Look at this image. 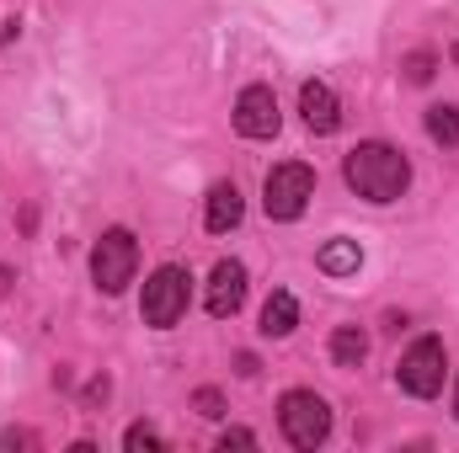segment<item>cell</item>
I'll use <instances>...</instances> for the list:
<instances>
[{
    "label": "cell",
    "instance_id": "cell-2",
    "mask_svg": "<svg viewBox=\"0 0 459 453\" xmlns=\"http://www.w3.org/2000/svg\"><path fill=\"white\" fill-rule=\"evenodd\" d=\"M310 198H316V171H310L305 160H283V166H273L267 182H262V209H267V219H278V225H294V219L310 209Z\"/></svg>",
    "mask_w": 459,
    "mask_h": 453
},
{
    "label": "cell",
    "instance_id": "cell-18",
    "mask_svg": "<svg viewBox=\"0 0 459 453\" xmlns=\"http://www.w3.org/2000/svg\"><path fill=\"white\" fill-rule=\"evenodd\" d=\"M198 411H204V416H225V400H220V389H198Z\"/></svg>",
    "mask_w": 459,
    "mask_h": 453
},
{
    "label": "cell",
    "instance_id": "cell-6",
    "mask_svg": "<svg viewBox=\"0 0 459 453\" xmlns=\"http://www.w3.org/2000/svg\"><path fill=\"white\" fill-rule=\"evenodd\" d=\"M139 272V240L128 229H108L97 245H91V278L102 294H123Z\"/></svg>",
    "mask_w": 459,
    "mask_h": 453
},
{
    "label": "cell",
    "instance_id": "cell-4",
    "mask_svg": "<svg viewBox=\"0 0 459 453\" xmlns=\"http://www.w3.org/2000/svg\"><path fill=\"white\" fill-rule=\"evenodd\" d=\"M187 294H193V278H187V267H155L150 272V283H144V299H139V310H144V326H155V331H171L182 315H187Z\"/></svg>",
    "mask_w": 459,
    "mask_h": 453
},
{
    "label": "cell",
    "instance_id": "cell-13",
    "mask_svg": "<svg viewBox=\"0 0 459 453\" xmlns=\"http://www.w3.org/2000/svg\"><path fill=\"white\" fill-rule=\"evenodd\" d=\"M363 357H368L363 326H337V331H332V363H337V368H358Z\"/></svg>",
    "mask_w": 459,
    "mask_h": 453
},
{
    "label": "cell",
    "instance_id": "cell-16",
    "mask_svg": "<svg viewBox=\"0 0 459 453\" xmlns=\"http://www.w3.org/2000/svg\"><path fill=\"white\" fill-rule=\"evenodd\" d=\"M123 449H128V453H139V449H166V438H160L155 427H144V422H134V427L123 432Z\"/></svg>",
    "mask_w": 459,
    "mask_h": 453
},
{
    "label": "cell",
    "instance_id": "cell-7",
    "mask_svg": "<svg viewBox=\"0 0 459 453\" xmlns=\"http://www.w3.org/2000/svg\"><path fill=\"white\" fill-rule=\"evenodd\" d=\"M278 97H273V86H246L240 97H235V133L240 139H273L278 133Z\"/></svg>",
    "mask_w": 459,
    "mask_h": 453
},
{
    "label": "cell",
    "instance_id": "cell-9",
    "mask_svg": "<svg viewBox=\"0 0 459 453\" xmlns=\"http://www.w3.org/2000/svg\"><path fill=\"white\" fill-rule=\"evenodd\" d=\"M299 113H305V128L310 133H337L342 128V102L326 81H305L299 86Z\"/></svg>",
    "mask_w": 459,
    "mask_h": 453
},
{
    "label": "cell",
    "instance_id": "cell-8",
    "mask_svg": "<svg viewBox=\"0 0 459 453\" xmlns=\"http://www.w3.org/2000/svg\"><path fill=\"white\" fill-rule=\"evenodd\" d=\"M204 304H209L214 321H230V315L246 304V267H240V261H220V267L209 272V294H204Z\"/></svg>",
    "mask_w": 459,
    "mask_h": 453
},
{
    "label": "cell",
    "instance_id": "cell-1",
    "mask_svg": "<svg viewBox=\"0 0 459 453\" xmlns=\"http://www.w3.org/2000/svg\"><path fill=\"white\" fill-rule=\"evenodd\" d=\"M342 176H347V187H352L358 198H368V203H395V198L411 187V160H406L395 144L368 139V144L347 150Z\"/></svg>",
    "mask_w": 459,
    "mask_h": 453
},
{
    "label": "cell",
    "instance_id": "cell-20",
    "mask_svg": "<svg viewBox=\"0 0 459 453\" xmlns=\"http://www.w3.org/2000/svg\"><path fill=\"white\" fill-rule=\"evenodd\" d=\"M455 59H459V48H455Z\"/></svg>",
    "mask_w": 459,
    "mask_h": 453
},
{
    "label": "cell",
    "instance_id": "cell-15",
    "mask_svg": "<svg viewBox=\"0 0 459 453\" xmlns=\"http://www.w3.org/2000/svg\"><path fill=\"white\" fill-rule=\"evenodd\" d=\"M433 70H438V59H433L428 48L406 54V81H411V86H428V81H433Z\"/></svg>",
    "mask_w": 459,
    "mask_h": 453
},
{
    "label": "cell",
    "instance_id": "cell-12",
    "mask_svg": "<svg viewBox=\"0 0 459 453\" xmlns=\"http://www.w3.org/2000/svg\"><path fill=\"white\" fill-rule=\"evenodd\" d=\"M316 267H321L326 278H352V272L363 267V251H358V240H326L321 256H316Z\"/></svg>",
    "mask_w": 459,
    "mask_h": 453
},
{
    "label": "cell",
    "instance_id": "cell-11",
    "mask_svg": "<svg viewBox=\"0 0 459 453\" xmlns=\"http://www.w3.org/2000/svg\"><path fill=\"white\" fill-rule=\"evenodd\" d=\"M299 326V299L289 288H278L267 304H262V337H289Z\"/></svg>",
    "mask_w": 459,
    "mask_h": 453
},
{
    "label": "cell",
    "instance_id": "cell-3",
    "mask_svg": "<svg viewBox=\"0 0 459 453\" xmlns=\"http://www.w3.org/2000/svg\"><path fill=\"white\" fill-rule=\"evenodd\" d=\"M278 427L294 449H321L332 438V406L316 389H289L278 400Z\"/></svg>",
    "mask_w": 459,
    "mask_h": 453
},
{
    "label": "cell",
    "instance_id": "cell-10",
    "mask_svg": "<svg viewBox=\"0 0 459 453\" xmlns=\"http://www.w3.org/2000/svg\"><path fill=\"white\" fill-rule=\"evenodd\" d=\"M240 214H246V203H240V187H235V182H214V187H209L204 225L214 229V235H230V229L240 225Z\"/></svg>",
    "mask_w": 459,
    "mask_h": 453
},
{
    "label": "cell",
    "instance_id": "cell-5",
    "mask_svg": "<svg viewBox=\"0 0 459 453\" xmlns=\"http://www.w3.org/2000/svg\"><path fill=\"white\" fill-rule=\"evenodd\" d=\"M444 379H449V352H444V341L438 337L411 341L406 357H401V368H395V384H401L406 395H417V400H433V395L444 389Z\"/></svg>",
    "mask_w": 459,
    "mask_h": 453
},
{
    "label": "cell",
    "instance_id": "cell-17",
    "mask_svg": "<svg viewBox=\"0 0 459 453\" xmlns=\"http://www.w3.org/2000/svg\"><path fill=\"white\" fill-rule=\"evenodd\" d=\"M220 449H256V432H246V427H230L225 438H220Z\"/></svg>",
    "mask_w": 459,
    "mask_h": 453
},
{
    "label": "cell",
    "instance_id": "cell-14",
    "mask_svg": "<svg viewBox=\"0 0 459 453\" xmlns=\"http://www.w3.org/2000/svg\"><path fill=\"white\" fill-rule=\"evenodd\" d=\"M428 139L433 144H459V107H428Z\"/></svg>",
    "mask_w": 459,
    "mask_h": 453
},
{
    "label": "cell",
    "instance_id": "cell-19",
    "mask_svg": "<svg viewBox=\"0 0 459 453\" xmlns=\"http://www.w3.org/2000/svg\"><path fill=\"white\" fill-rule=\"evenodd\" d=\"M455 416H459V389H455Z\"/></svg>",
    "mask_w": 459,
    "mask_h": 453
}]
</instances>
